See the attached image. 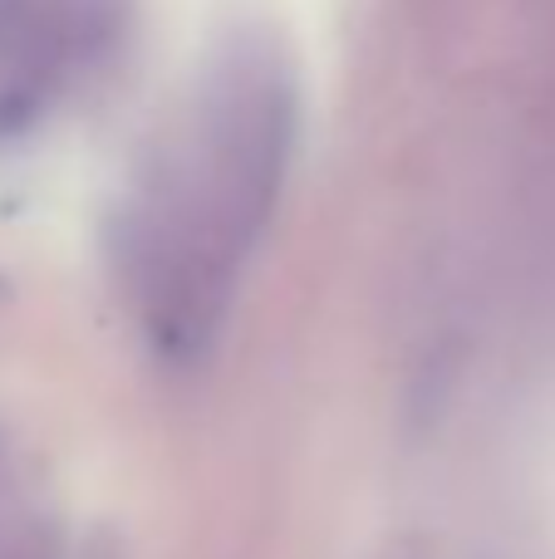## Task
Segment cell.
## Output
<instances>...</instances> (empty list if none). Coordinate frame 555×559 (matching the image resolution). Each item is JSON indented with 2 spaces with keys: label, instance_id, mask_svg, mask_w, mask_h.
<instances>
[{
  "label": "cell",
  "instance_id": "cell-1",
  "mask_svg": "<svg viewBox=\"0 0 555 559\" xmlns=\"http://www.w3.org/2000/svg\"><path fill=\"white\" fill-rule=\"evenodd\" d=\"M285 157V98L271 74L236 64L197 104L138 187L128 265L157 334L192 344L222 309L226 280L261 231Z\"/></svg>",
  "mask_w": 555,
  "mask_h": 559
}]
</instances>
